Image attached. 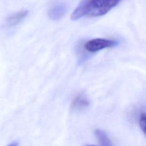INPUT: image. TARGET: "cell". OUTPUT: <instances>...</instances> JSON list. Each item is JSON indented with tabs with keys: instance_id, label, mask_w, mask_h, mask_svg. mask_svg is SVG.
<instances>
[{
	"instance_id": "obj_9",
	"label": "cell",
	"mask_w": 146,
	"mask_h": 146,
	"mask_svg": "<svg viewBox=\"0 0 146 146\" xmlns=\"http://www.w3.org/2000/svg\"><path fill=\"white\" fill-rule=\"evenodd\" d=\"M86 146H96V145H87Z\"/></svg>"
},
{
	"instance_id": "obj_2",
	"label": "cell",
	"mask_w": 146,
	"mask_h": 146,
	"mask_svg": "<svg viewBox=\"0 0 146 146\" xmlns=\"http://www.w3.org/2000/svg\"><path fill=\"white\" fill-rule=\"evenodd\" d=\"M119 44L116 40L94 38L86 42L84 44V48L90 52H95L107 48L115 47Z\"/></svg>"
},
{
	"instance_id": "obj_7",
	"label": "cell",
	"mask_w": 146,
	"mask_h": 146,
	"mask_svg": "<svg viewBox=\"0 0 146 146\" xmlns=\"http://www.w3.org/2000/svg\"><path fill=\"white\" fill-rule=\"evenodd\" d=\"M139 125L142 131L145 133L146 128V117L145 113H141L139 118Z\"/></svg>"
},
{
	"instance_id": "obj_8",
	"label": "cell",
	"mask_w": 146,
	"mask_h": 146,
	"mask_svg": "<svg viewBox=\"0 0 146 146\" xmlns=\"http://www.w3.org/2000/svg\"><path fill=\"white\" fill-rule=\"evenodd\" d=\"M7 146H18V143H16V142H14V143H11V144H9V145H8Z\"/></svg>"
},
{
	"instance_id": "obj_1",
	"label": "cell",
	"mask_w": 146,
	"mask_h": 146,
	"mask_svg": "<svg viewBox=\"0 0 146 146\" xmlns=\"http://www.w3.org/2000/svg\"><path fill=\"white\" fill-rule=\"evenodd\" d=\"M121 0H83L71 15L76 21L81 18L102 16L117 6Z\"/></svg>"
},
{
	"instance_id": "obj_5",
	"label": "cell",
	"mask_w": 146,
	"mask_h": 146,
	"mask_svg": "<svg viewBox=\"0 0 146 146\" xmlns=\"http://www.w3.org/2000/svg\"><path fill=\"white\" fill-rule=\"evenodd\" d=\"M27 10H21L9 17L7 23L9 26H14L19 24L28 14Z\"/></svg>"
},
{
	"instance_id": "obj_4",
	"label": "cell",
	"mask_w": 146,
	"mask_h": 146,
	"mask_svg": "<svg viewBox=\"0 0 146 146\" xmlns=\"http://www.w3.org/2000/svg\"><path fill=\"white\" fill-rule=\"evenodd\" d=\"M66 6L63 3L54 5L48 11V15L52 20H58L64 16L66 13Z\"/></svg>"
},
{
	"instance_id": "obj_3",
	"label": "cell",
	"mask_w": 146,
	"mask_h": 146,
	"mask_svg": "<svg viewBox=\"0 0 146 146\" xmlns=\"http://www.w3.org/2000/svg\"><path fill=\"white\" fill-rule=\"evenodd\" d=\"M89 104V100L86 95L83 92H79L73 99L71 108L74 111H81L87 108Z\"/></svg>"
},
{
	"instance_id": "obj_6",
	"label": "cell",
	"mask_w": 146,
	"mask_h": 146,
	"mask_svg": "<svg viewBox=\"0 0 146 146\" xmlns=\"http://www.w3.org/2000/svg\"><path fill=\"white\" fill-rule=\"evenodd\" d=\"M95 134L100 144L103 146H111V141L104 131L100 129H96L95 132Z\"/></svg>"
}]
</instances>
